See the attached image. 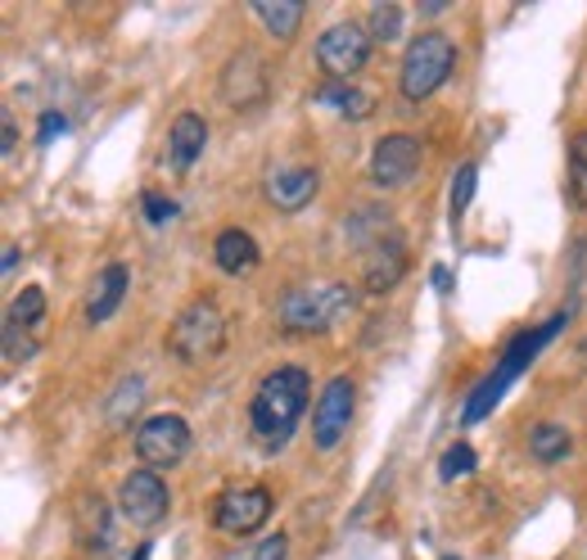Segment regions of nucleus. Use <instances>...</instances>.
<instances>
[{"mask_svg": "<svg viewBox=\"0 0 587 560\" xmlns=\"http://www.w3.org/2000/svg\"><path fill=\"white\" fill-rule=\"evenodd\" d=\"M226 344V316L213 299H194L177 312L172 331H168V353L185 366H200L209 357H217Z\"/></svg>", "mask_w": 587, "mask_h": 560, "instance_id": "obj_2", "label": "nucleus"}, {"mask_svg": "<svg viewBox=\"0 0 587 560\" xmlns=\"http://www.w3.org/2000/svg\"><path fill=\"white\" fill-rule=\"evenodd\" d=\"M185 452H190V426L177 411H159L136 430V456L150 471H172L177 461H185Z\"/></svg>", "mask_w": 587, "mask_h": 560, "instance_id": "obj_8", "label": "nucleus"}, {"mask_svg": "<svg viewBox=\"0 0 587 560\" xmlns=\"http://www.w3.org/2000/svg\"><path fill=\"white\" fill-rule=\"evenodd\" d=\"M140 208H145V222H154V226H168V222L177 217V204L163 200V195H154V191L140 200Z\"/></svg>", "mask_w": 587, "mask_h": 560, "instance_id": "obj_29", "label": "nucleus"}, {"mask_svg": "<svg viewBox=\"0 0 587 560\" xmlns=\"http://www.w3.org/2000/svg\"><path fill=\"white\" fill-rule=\"evenodd\" d=\"M317 185H321L317 168L294 163V168L271 172V181H267V200H271L280 213H299V208H308V204L317 200Z\"/></svg>", "mask_w": 587, "mask_h": 560, "instance_id": "obj_13", "label": "nucleus"}, {"mask_svg": "<svg viewBox=\"0 0 587 560\" xmlns=\"http://www.w3.org/2000/svg\"><path fill=\"white\" fill-rule=\"evenodd\" d=\"M470 471H474V448L470 443H452L444 452V461H438V475H444V480H461Z\"/></svg>", "mask_w": 587, "mask_h": 560, "instance_id": "obj_26", "label": "nucleus"}, {"mask_svg": "<svg viewBox=\"0 0 587 560\" xmlns=\"http://www.w3.org/2000/svg\"><path fill=\"white\" fill-rule=\"evenodd\" d=\"M420 10H425V14H444V10H448V0H425Z\"/></svg>", "mask_w": 587, "mask_h": 560, "instance_id": "obj_33", "label": "nucleus"}, {"mask_svg": "<svg viewBox=\"0 0 587 560\" xmlns=\"http://www.w3.org/2000/svg\"><path fill=\"white\" fill-rule=\"evenodd\" d=\"M140 394H145L140 380H122V385H118V394L109 398V426H127V411L140 407Z\"/></svg>", "mask_w": 587, "mask_h": 560, "instance_id": "obj_23", "label": "nucleus"}, {"mask_svg": "<svg viewBox=\"0 0 587 560\" xmlns=\"http://www.w3.org/2000/svg\"><path fill=\"white\" fill-rule=\"evenodd\" d=\"M312 100L334 109L339 118H349V122H366L375 114V96H371V90H362V86H353V82H325Z\"/></svg>", "mask_w": 587, "mask_h": 560, "instance_id": "obj_17", "label": "nucleus"}, {"mask_svg": "<svg viewBox=\"0 0 587 560\" xmlns=\"http://www.w3.org/2000/svg\"><path fill=\"white\" fill-rule=\"evenodd\" d=\"M32 353H36V340H28V325H19V321L6 316V362L19 366V362H28Z\"/></svg>", "mask_w": 587, "mask_h": 560, "instance_id": "obj_24", "label": "nucleus"}, {"mask_svg": "<svg viewBox=\"0 0 587 560\" xmlns=\"http://www.w3.org/2000/svg\"><path fill=\"white\" fill-rule=\"evenodd\" d=\"M308 398H312L308 366H276L271 376H263L249 402V426L263 439V448L276 452L294 439V430H299V420L308 411Z\"/></svg>", "mask_w": 587, "mask_h": 560, "instance_id": "obj_1", "label": "nucleus"}, {"mask_svg": "<svg viewBox=\"0 0 587 560\" xmlns=\"http://www.w3.org/2000/svg\"><path fill=\"white\" fill-rule=\"evenodd\" d=\"M452 68H457V41L444 32H420L403 55L398 86H403L407 100H429L434 90L452 77Z\"/></svg>", "mask_w": 587, "mask_h": 560, "instance_id": "obj_3", "label": "nucleus"}, {"mask_svg": "<svg viewBox=\"0 0 587 560\" xmlns=\"http://www.w3.org/2000/svg\"><path fill=\"white\" fill-rule=\"evenodd\" d=\"M267 90H271V77H267V64L258 51H235L222 68V100L235 109V114H249L267 100Z\"/></svg>", "mask_w": 587, "mask_h": 560, "instance_id": "obj_9", "label": "nucleus"}, {"mask_svg": "<svg viewBox=\"0 0 587 560\" xmlns=\"http://www.w3.org/2000/svg\"><path fill=\"white\" fill-rule=\"evenodd\" d=\"M254 10L276 41H289L303 23V0H254Z\"/></svg>", "mask_w": 587, "mask_h": 560, "instance_id": "obj_19", "label": "nucleus"}, {"mask_svg": "<svg viewBox=\"0 0 587 560\" xmlns=\"http://www.w3.org/2000/svg\"><path fill=\"white\" fill-rule=\"evenodd\" d=\"M569 195H574V204L587 208V131H578L569 140Z\"/></svg>", "mask_w": 587, "mask_h": 560, "instance_id": "obj_21", "label": "nucleus"}, {"mask_svg": "<svg viewBox=\"0 0 587 560\" xmlns=\"http://www.w3.org/2000/svg\"><path fill=\"white\" fill-rule=\"evenodd\" d=\"M529 452L533 461H543V465H556L574 452V439L565 426H556V420H537V426L529 430Z\"/></svg>", "mask_w": 587, "mask_h": 560, "instance_id": "obj_18", "label": "nucleus"}, {"mask_svg": "<svg viewBox=\"0 0 587 560\" xmlns=\"http://www.w3.org/2000/svg\"><path fill=\"white\" fill-rule=\"evenodd\" d=\"M371 45H375L371 28H362L353 19L330 23L317 41V64L330 73V82H353L371 60Z\"/></svg>", "mask_w": 587, "mask_h": 560, "instance_id": "obj_5", "label": "nucleus"}, {"mask_svg": "<svg viewBox=\"0 0 587 560\" xmlns=\"http://www.w3.org/2000/svg\"><path fill=\"white\" fill-rule=\"evenodd\" d=\"M14 267H19V245H10V249H6V276H10Z\"/></svg>", "mask_w": 587, "mask_h": 560, "instance_id": "obj_34", "label": "nucleus"}, {"mask_svg": "<svg viewBox=\"0 0 587 560\" xmlns=\"http://www.w3.org/2000/svg\"><path fill=\"white\" fill-rule=\"evenodd\" d=\"M285 556H289V538L285 534H271V538H263L254 547H239L231 560H285Z\"/></svg>", "mask_w": 587, "mask_h": 560, "instance_id": "obj_27", "label": "nucleus"}, {"mask_svg": "<svg viewBox=\"0 0 587 560\" xmlns=\"http://www.w3.org/2000/svg\"><path fill=\"white\" fill-rule=\"evenodd\" d=\"M398 32H403V10L398 6H375L371 10V36L375 41H398Z\"/></svg>", "mask_w": 587, "mask_h": 560, "instance_id": "obj_25", "label": "nucleus"}, {"mask_svg": "<svg viewBox=\"0 0 587 560\" xmlns=\"http://www.w3.org/2000/svg\"><path fill=\"white\" fill-rule=\"evenodd\" d=\"M19 150V131H14V118H6V154Z\"/></svg>", "mask_w": 587, "mask_h": 560, "instance_id": "obj_31", "label": "nucleus"}, {"mask_svg": "<svg viewBox=\"0 0 587 560\" xmlns=\"http://www.w3.org/2000/svg\"><path fill=\"white\" fill-rule=\"evenodd\" d=\"M353 290L349 286H325V290H289L280 299V325L289 335H321L334 321L353 312Z\"/></svg>", "mask_w": 587, "mask_h": 560, "instance_id": "obj_4", "label": "nucleus"}, {"mask_svg": "<svg viewBox=\"0 0 587 560\" xmlns=\"http://www.w3.org/2000/svg\"><path fill=\"white\" fill-rule=\"evenodd\" d=\"M131 560H154V542H140V547L131 551Z\"/></svg>", "mask_w": 587, "mask_h": 560, "instance_id": "obj_32", "label": "nucleus"}, {"mask_svg": "<svg viewBox=\"0 0 587 560\" xmlns=\"http://www.w3.org/2000/svg\"><path fill=\"white\" fill-rule=\"evenodd\" d=\"M127 290H131V271H127L122 262L100 267V271H95V280H90V290H86V321H90V325L109 321V316L122 308Z\"/></svg>", "mask_w": 587, "mask_h": 560, "instance_id": "obj_12", "label": "nucleus"}, {"mask_svg": "<svg viewBox=\"0 0 587 560\" xmlns=\"http://www.w3.org/2000/svg\"><path fill=\"white\" fill-rule=\"evenodd\" d=\"M420 172V140L407 131L394 136H380L375 150H371V181L380 191H403L412 185V176Z\"/></svg>", "mask_w": 587, "mask_h": 560, "instance_id": "obj_10", "label": "nucleus"}, {"mask_svg": "<svg viewBox=\"0 0 587 560\" xmlns=\"http://www.w3.org/2000/svg\"><path fill=\"white\" fill-rule=\"evenodd\" d=\"M41 316H45V290H41V286H28V290L10 303V321H19V325H28V331H32Z\"/></svg>", "mask_w": 587, "mask_h": 560, "instance_id": "obj_22", "label": "nucleus"}, {"mask_svg": "<svg viewBox=\"0 0 587 560\" xmlns=\"http://www.w3.org/2000/svg\"><path fill=\"white\" fill-rule=\"evenodd\" d=\"M204 150H209V122L194 114V109L177 114L172 118V131H168V154H172V163L177 168H190Z\"/></svg>", "mask_w": 587, "mask_h": 560, "instance_id": "obj_16", "label": "nucleus"}, {"mask_svg": "<svg viewBox=\"0 0 587 560\" xmlns=\"http://www.w3.org/2000/svg\"><path fill=\"white\" fill-rule=\"evenodd\" d=\"M403 271H407V245L398 236H384L371 249V262H366V290L371 294H388L403 280Z\"/></svg>", "mask_w": 587, "mask_h": 560, "instance_id": "obj_15", "label": "nucleus"}, {"mask_svg": "<svg viewBox=\"0 0 587 560\" xmlns=\"http://www.w3.org/2000/svg\"><path fill=\"white\" fill-rule=\"evenodd\" d=\"M353 407H357V385L349 376H334L325 380L317 407H312V443L317 452H334L344 443L349 426H353Z\"/></svg>", "mask_w": 587, "mask_h": 560, "instance_id": "obj_6", "label": "nucleus"}, {"mask_svg": "<svg viewBox=\"0 0 587 560\" xmlns=\"http://www.w3.org/2000/svg\"><path fill=\"white\" fill-rule=\"evenodd\" d=\"M118 510H122V520H131L136 529H154L168 520V510H172V493L163 484V475H154L150 465H140V471H131L118 488Z\"/></svg>", "mask_w": 587, "mask_h": 560, "instance_id": "obj_7", "label": "nucleus"}, {"mask_svg": "<svg viewBox=\"0 0 587 560\" xmlns=\"http://www.w3.org/2000/svg\"><path fill=\"white\" fill-rule=\"evenodd\" d=\"M474 181H479V168L474 163H466L461 172H457V185H452V222L466 213V204L474 200Z\"/></svg>", "mask_w": 587, "mask_h": 560, "instance_id": "obj_28", "label": "nucleus"}, {"mask_svg": "<svg viewBox=\"0 0 587 560\" xmlns=\"http://www.w3.org/2000/svg\"><path fill=\"white\" fill-rule=\"evenodd\" d=\"M213 262L226 276H249L263 262V249H258V240L249 236V230L231 226V230H222V236L213 240Z\"/></svg>", "mask_w": 587, "mask_h": 560, "instance_id": "obj_14", "label": "nucleus"}, {"mask_svg": "<svg viewBox=\"0 0 587 560\" xmlns=\"http://www.w3.org/2000/svg\"><path fill=\"white\" fill-rule=\"evenodd\" d=\"M271 520V493L263 484H249V488H226L217 502H213V525L222 534H254Z\"/></svg>", "mask_w": 587, "mask_h": 560, "instance_id": "obj_11", "label": "nucleus"}, {"mask_svg": "<svg viewBox=\"0 0 587 560\" xmlns=\"http://www.w3.org/2000/svg\"><path fill=\"white\" fill-rule=\"evenodd\" d=\"M82 534H86V547H90V551L109 556V547H114V529H109V506H105L100 497L86 502V510H82Z\"/></svg>", "mask_w": 587, "mask_h": 560, "instance_id": "obj_20", "label": "nucleus"}, {"mask_svg": "<svg viewBox=\"0 0 587 560\" xmlns=\"http://www.w3.org/2000/svg\"><path fill=\"white\" fill-rule=\"evenodd\" d=\"M55 131H64V118H60V114H45V122H41V146H45V140H51Z\"/></svg>", "mask_w": 587, "mask_h": 560, "instance_id": "obj_30", "label": "nucleus"}]
</instances>
